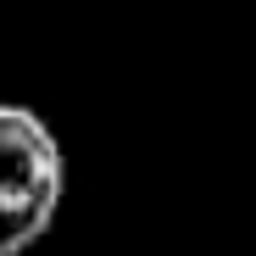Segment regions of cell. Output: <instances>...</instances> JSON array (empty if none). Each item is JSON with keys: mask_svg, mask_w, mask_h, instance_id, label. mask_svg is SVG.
Returning <instances> with one entry per match:
<instances>
[{"mask_svg": "<svg viewBox=\"0 0 256 256\" xmlns=\"http://www.w3.org/2000/svg\"><path fill=\"white\" fill-rule=\"evenodd\" d=\"M62 190L67 167L45 117L0 100V256H22L34 240H45Z\"/></svg>", "mask_w": 256, "mask_h": 256, "instance_id": "obj_1", "label": "cell"}]
</instances>
